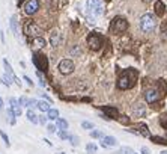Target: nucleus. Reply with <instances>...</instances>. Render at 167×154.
Masks as SVG:
<instances>
[{
  "instance_id": "f257e3e1",
  "label": "nucleus",
  "mask_w": 167,
  "mask_h": 154,
  "mask_svg": "<svg viewBox=\"0 0 167 154\" xmlns=\"http://www.w3.org/2000/svg\"><path fill=\"white\" fill-rule=\"evenodd\" d=\"M136 80H137V71L136 70H126L119 77L118 88L122 89V91H125V89H131L136 85Z\"/></svg>"
},
{
  "instance_id": "f03ea898",
  "label": "nucleus",
  "mask_w": 167,
  "mask_h": 154,
  "mask_svg": "<svg viewBox=\"0 0 167 154\" xmlns=\"http://www.w3.org/2000/svg\"><path fill=\"white\" fill-rule=\"evenodd\" d=\"M138 26H140V29H142V32L151 33V32L155 30V27H157V20H155V17H153L152 14L146 12V14H143L142 17H140Z\"/></svg>"
},
{
  "instance_id": "7ed1b4c3",
  "label": "nucleus",
  "mask_w": 167,
  "mask_h": 154,
  "mask_svg": "<svg viewBox=\"0 0 167 154\" xmlns=\"http://www.w3.org/2000/svg\"><path fill=\"white\" fill-rule=\"evenodd\" d=\"M86 9L89 14H92L95 17H99L104 14V5L102 0H87L86 2Z\"/></svg>"
},
{
  "instance_id": "20e7f679",
  "label": "nucleus",
  "mask_w": 167,
  "mask_h": 154,
  "mask_svg": "<svg viewBox=\"0 0 167 154\" xmlns=\"http://www.w3.org/2000/svg\"><path fill=\"white\" fill-rule=\"evenodd\" d=\"M23 32L27 35V36H32V38L41 36V33H42L41 27L35 21H26L24 23V27H23Z\"/></svg>"
},
{
  "instance_id": "39448f33",
  "label": "nucleus",
  "mask_w": 167,
  "mask_h": 154,
  "mask_svg": "<svg viewBox=\"0 0 167 154\" xmlns=\"http://www.w3.org/2000/svg\"><path fill=\"white\" fill-rule=\"evenodd\" d=\"M110 29H111V32H114V33H123V32L128 29V21H126L123 17H116V18L111 21Z\"/></svg>"
},
{
  "instance_id": "423d86ee",
  "label": "nucleus",
  "mask_w": 167,
  "mask_h": 154,
  "mask_svg": "<svg viewBox=\"0 0 167 154\" xmlns=\"http://www.w3.org/2000/svg\"><path fill=\"white\" fill-rule=\"evenodd\" d=\"M102 42H104V40H102V36L98 35V33H91L87 36V45L93 51H98L102 47Z\"/></svg>"
},
{
  "instance_id": "0eeeda50",
  "label": "nucleus",
  "mask_w": 167,
  "mask_h": 154,
  "mask_svg": "<svg viewBox=\"0 0 167 154\" xmlns=\"http://www.w3.org/2000/svg\"><path fill=\"white\" fill-rule=\"evenodd\" d=\"M33 63H35V67L39 70V71L47 73V70H48V59H47L45 55H42V53H35V55H33Z\"/></svg>"
},
{
  "instance_id": "6e6552de",
  "label": "nucleus",
  "mask_w": 167,
  "mask_h": 154,
  "mask_svg": "<svg viewBox=\"0 0 167 154\" xmlns=\"http://www.w3.org/2000/svg\"><path fill=\"white\" fill-rule=\"evenodd\" d=\"M59 71L62 74H71L74 71V62L71 59H62L59 63Z\"/></svg>"
},
{
  "instance_id": "1a4fd4ad",
  "label": "nucleus",
  "mask_w": 167,
  "mask_h": 154,
  "mask_svg": "<svg viewBox=\"0 0 167 154\" xmlns=\"http://www.w3.org/2000/svg\"><path fill=\"white\" fill-rule=\"evenodd\" d=\"M38 9H39V2H38V0H27V2L24 3V12L27 15L36 14Z\"/></svg>"
},
{
  "instance_id": "9d476101",
  "label": "nucleus",
  "mask_w": 167,
  "mask_h": 154,
  "mask_svg": "<svg viewBox=\"0 0 167 154\" xmlns=\"http://www.w3.org/2000/svg\"><path fill=\"white\" fill-rule=\"evenodd\" d=\"M145 100L149 104L158 101L160 100V91H157V89H148V91H145Z\"/></svg>"
},
{
  "instance_id": "9b49d317",
  "label": "nucleus",
  "mask_w": 167,
  "mask_h": 154,
  "mask_svg": "<svg viewBox=\"0 0 167 154\" xmlns=\"http://www.w3.org/2000/svg\"><path fill=\"white\" fill-rule=\"evenodd\" d=\"M101 145L104 148H113V147L118 145V140H116V137H113V136H104L101 139Z\"/></svg>"
},
{
  "instance_id": "f8f14e48",
  "label": "nucleus",
  "mask_w": 167,
  "mask_h": 154,
  "mask_svg": "<svg viewBox=\"0 0 167 154\" xmlns=\"http://www.w3.org/2000/svg\"><path fill=\"white\" fill-rule=\"evenodd\" d=\"M145 113H146V107L142 104V103H136V104L133 106V115H134L136 118L145 117Z\"/></svg>"
},
{
  "instance_id": "ddd939ff",
  "label": "nucleus",
  "mask_w": 167,
  "mask_h": 154,
  "mask_svg": "<svg viewBox=\"0 0 167 154\" xmlns=\"http://www.w3.org/2000/svg\"><path fill=\"white\" fill-rule=\"evenodd\" d=\"M9 103H11V109L14 110V113L17 115V117H20L21 115V104L18 103V100L17 98H11Z\"/></svg>"
},
{
  "instance_id": "4468645a",
  "label": "nucleus",
  "mask_w": 167,
  "mask_h": 154,
  "mask_svg": "<svg viewBox=\"0 0 167 154\" xmlns=\"http://www.w3.org/2000/svg\"><path fill=\"white\" fill-rule=\"evenodd\" d=\"M102 110H104V113H106V115H108L110 119L116 118L118 115H119L118 109H116V107H111V106H102Z\"/></svg>"
},
{
  "instance_id": "2eb2a0df",
  "label": "nucleus",
  "mask_w": 167,
  "mask_h": 154,
  "mask_svg": "<svg viewBox=\"0 0 167 154\" xmlns=\"http://www.w3.org/2000/svg\"><path fill=\"white\" fill-rule=\"evenodd\" d=\"M153 8H155V14H157L158 17H163V15L166 14V5L161 2V0H157V2H155V6H153Z\"/></svg>"
},
{
  "instance_id": "dca6fc26",
  "label": "nucleus",
  "mask_w": 167,
  "mask_h": 154,
  "mask_svg": "<svg viewBox=\"0 0 167 154\" xmlns=\"http://www.w3.org/2000/svg\"><path fill=\"white\" fill-rule=\"evenodd\" d=\"M136 128H138V133L142 135V136H145V137H151V132H149V128H148L146 124L140 122V124L136 125Z\"/></svg>"
},
{
  "instance_id": "f3484780",
  "label": "nucleus",
  "mask_w": 167,
  "mask_h": 154,
  "mask_svg": "<svg viewBox=\"0 0 167 154\" xmlns=\"http://www.w3.org/2000/svg\"><path fill=\"white\" fill-rule=\"evenodd\" d=\"M50 44L53 45V47H57L60 44V33L57 30L54 32H51V36H50Z\"/></svg>"
},
{
  "instance_id": "a211bd4d",
  "label": "nucleus",
  "mask_w": 167,
  "mask_h": 154,
  "mask_svg": "<svg viewBox=\"0 0 167 154\" xmlns=\"http://www.w3.org/2000/svg\"><path fill=\"white\" fill-rule=\"evenodd\" d=\"M9 23H11V29H12V32H14V36L18 38L20 33H18V21H17V17H15V15H12Z\"/></svg>"
},
{
  "instance_id": "6ab92c4d",
  "label": "nucleus",
  "mask_w": 167,
  "mask_h": 154,
  "mask_svg": "<svg viewBox=\"0 0 167 154\" xmlns=\"http://www.w3.org/2000/svg\"><path fill=\"white\" fill-rule=\"evenodd\" d=\"M3 67H5V70H6V73L14 79V82H15V79H17V76H15V73H14V70H12V67H11V63L8 62V59H3Z\"/></svg>"
},
{
  "instance_id": "aec40b11",
  "label": "nucleus",
  "mask_w": 167,
  "mask_h": 154,
  "mask_svg": "<svg viewBox=\"0 0 167 154\" xmlns=\"http://www.w3.org/2000/svg\"><path fill=\"white\" fill-rule=\"evenodd\" d=\"M26 115H27V119L30 121V122H33V124H36V122H39V117H38V115L33 112V109H29L27 110V113H26Z\"/></svg>"
},
{
  "instance_id": "412c9836",
  "label": "nucleus",
  "mask_w": 167,
  "mask_h": 154,
  "mask_svg": "<svg viewBox=\"0 0 167 154\" xmlns=\"http://www.w3.org/2000/svg\"><path fill=\"white\" fill-rule=\"evenodd\" d=\"M33 45L38 47V48H42V47L47 45V41L44 40L42 36H36V38H33Z\"/></svg>"
},
{
  "instance_id": "4be33fe9",
  "label": "nucleus",
  "mask_w": 167,
  "mask_h": 154,
  "mask_svg": "<svg viewBox=\"0 0 167 154\" xmlns=\"http://www.w3.org/2000/svg\"><path fill=\"white\" fill-rule=\"evenodd\" d=\"M47 117H48V119H51V121H56V119L59 118V110L54 109V107H50V110L47 112Z\"/></svg>"
},
{
  "instance_id": "5701e85b",
  "label": "nucleus",
  "mask_w": 167,
  "mask_h": 154,
  "mask_svg": "<svg viewBox=\"0 0 167 154\" xmlns=\"http://www.w3.org/2000/svg\"><path fill=\"white\" fill-rule=\"evenodd\" d=\"M56 125L59 127V130H68V121H65L63 118H57Z\"/></svg>"
},
{
  "instance_id": "b1692460",
  "label": "nucleus",
  "mask_w": 167,
  "mask_h": 154,
  "mask_svg": "<svg viewBox=\"0 0 167 154\" xmlns=\"http://www.w3.org/2000/svg\"><path fill=\"white\" fill-rule=\"evenodd\" d=\"M15 117H17V115L14 113V110H12V109L9 107V109H8V121H9V124H12V125H15V122H17Z\"/></svg>"
},
{
  "instance_id": "393cba45",
  "label": "nucleus",
  "mask_w": 167,
  "mask_h": 154,
  "mask_svg": "<svg viewBox=\"0 0 167 154\" xmlns=\"http://www.w3.org/2000/svg\"><path fill=\"white\" fill-rule=\"evenodd\" d=\"M38 109H39L41 112H48L50 110V104L47 101H39L38 103Z\"/></svg>"
},
{
  "instance_id": "a878e982",
  "label": "nucleus",
  "mask_w": 167,
  "mask_h": 154,
  "mask_svg": "<svg viewBox=\"0 0 167 154\" xmlns=\"http://www.w3.org/2000/svg\"><path fill=\"white\" fill-rule=\"evenodd\" d=\"M96 151H98V147L95 144H87L86 145V153L87 154H95Z\"/></svg>"
},
{
  "instance_id": "bb28decb",
  "label": "nucleus",
  "mask_w": 167,
  "mask_h": 154,
  "mask_svg": "<svg viewBox=\"0 0 167 154\" xmlns=\"http://www.w3.org/2000/svg\"><path fill=\"white\" fill-rule=\"evenodd\" d=\"M2 80H3V85H5V86H11V83H12V80H14V79H12L9 74H3Z\"/></svg>"
},
{
  "instance_id": "cd10ccee",
  "label": "nucleus",
  "mask_w": 167,
  "mask_h": 154,
  "mask_svg": "<svg viewBox=\"0 0 167 154\" xmlns=\"http://www.w3.org/2000/svg\"><path fill=\"white\" fill-rule=\"evenodd\" d=\"M118 154H136V153H134L130 147H122V148L119 150V153H118Z\"/></svg>"
},
{
  "instance_id": "c85d7f7f",
  "label": "nucleus",
  "mask_w": 167,
  "mask_h": 154,
  "mask_svg": "<svg viewBox=\"0 0 167 154\" xmlns=\"http://www.w3.org/2000/svg\"><path fill=\"white\" fill-rule=\"evenodd\" d=\"M91 136L95 137V139H102V137H104L102 132H99V130H92V132H91Z\"/></svg>"
},
{
  "instance_id": "c756f323",
  "label": "nucleus",
  "mask_w": 167,
  "mask_h": 154,
  "mask_svg": "<svg viewBox=\"0 0 167 154\" xmlns=\"http://www.w3.org/2000/svg\"><path fill=\"white\" fill-rule=\"evenodd\" d=\"M68 140H71V145H72V147H77V145H79V142H80L79 137H77V136H72V135H69Z\"/></svg>"
},
{
  "instance_id": "7c9ffc66",
  "label": "nucleus",
  "mask_w": 167,
  "mask_h": 154,
  "mask_svg": "<svg viewBox=\"0 0 167 154\" xmlns=\"http://www.w3.org/2000/svg\"><path fill=\"white\" fill-rule=\"evenodd\" d=\"M36 76H38V79H39V85H41L42 88H45V86H47V82H45V79L42 77L41 71H38V73H36Z\"/></svg>"
},
{
  "instance_id": "2f4dec72",
  "label": "nucleus",
  "mask_w": 167,
  "mask_h": 154,
  "mask_svg": "<svg viewBox=\"0 0 167 154\" xmlns=\"http://www.w3.org/2000/svg\"><path fill=\"white\" fill-rule=\"evenodd\" d=\"M57 136H59L60 139H63V140L69 137V135H68V132H66V130H59V132H57Z\"/></svg>"
},
{
  "instance_id": "473e14b6",
  "label": "nucleus",
  "mask_w": 167,
  "mask_h": 154,
  "mask_svg": "<svg viewBox=\"0 0 167 154\" xmlns=\"http://www.w3.org/2000/svg\"><path fill=\"white\" fill-rule=\"evenodd\" d=\"M29 101H30V100L26 98V97H21V98L18 100V103H20L21 106H24V107H29Z\"/></svg>"
},
{
  "instance_id": "72a5a7b5",
  "label": "nucleus",
  "mask_w": 167,
  "mask_h": 154,
  "mask_svg": "<svg viewBox=\"0 0 167 154\" xmlns=\"http://www.w3.org/2000/svg\"><path fill=\"white\" fill-rule=\"evenodd\" d=\"M81 127L86 128V130H92V128H93V124L89 122V121H83V122H81Z\"/></svg>"
},
{
  "instance_id": "f704fd0d",
  "label": "nucleus",
  "mask_w": 167,
  "mask_h": 154,
  "mask_svg": "<svg viewBox=\"0 0 167 154\" xmlns=\"http://www.w3.org/2000/svg\"><path fill=\"white\" fill-rule=\"evenodd\" d=\"M38 100H35V98H32L30 101H29V109H35V107H38Z\"/></svg>"
},
{
  "instance_id": "c9c22d12",
  "label": "nucleus",
  "mask_w": 167,
  "mask_h": 154,
  "mask_svg": "<svg viewBox=\"0 0 167 154\" xmlns=\"http://www.w3.org/2000/svg\"><path fill=\"white\" fill-rule=\"evenodd\" d=\"M0 136H2V139L5 140V144H6V145L9 147V137H8V135H6V133H5L3 130H0Z\"/></svg>"
},
{
  "instance_id": "e433bc0d",
  "label": "nucleus",
  "mask_w": 167,
  "mask_h": 154,
  "mask_svg": "<svg viewBox=\"0 0 167 154\" xmlns=\"http://www.w3.org/2000/svg\"><path fill=\"white\" fill-rule=\"evenodd\" d=\"M56 127H57V125H53V124H50V125L47 127V132H48V133H56Z\"/></svg>"
},
{
  "instance_id": "4c0bfd02",
  "label": "nucleus",
  "mask_w": 167,
  "mask_h": 154,
  "mask_svg": "<svg viewBox=\"0 0 167 154\" xmlns=\"http://www.w3.org/2000/svg\"><path fill=\"white\" fill-rule=\"evenodd\" d=\"M161 32L167 36V23H163V24H161Z\"/></svg>"
},
{
  "instance_id": "58836bf2",
  "label": "nucleus",
  "mask_w": 167,
  "mask_h": 154,
  "mask_svg": "<svg viewBox=\"0 0 167 154\" xmlns=\"http://www.w3.org/2000/svg\"><path fill=\"white\" fill-rule=\"evenodd\" d=\"M24 80L27 82V85H29V86H33V82L30 80V77H29V76H24Z\"/></svg>"
},
{
  "instance_id": "ea45409f",
  "label": "nucleus",
  "mask_w": 167,
  "mask_h": 154,
  "mask_svg": "<svg viewBox=\"0 0 167 154\" xmlns=\"http://www.w3.org/2000/svg\"><path fill=\"white\" fill-rule=\"evenodd\" d=\"M47 119H48V117H44V115H42V117H39V122H41V124H45Z\"/></svg>"
},
{
  "instance_id": "a19ab883",
  "label": "nucleus",
  "mask_w": 167,
  "mask_h": 154,
  "mask_svg": "<svg viewBox=\"0 0 167 154\" xmlns=\"http://www.w3.org/2000/svg\"><path fill=\"white\" fill-rule=\"evenodd\" d=\"M142 154H151V151H149V148H146V147H142Z\"/></svg>"
},
{
  "instance_id": "79ce46f5",
  "label": "nucleus",
  "mask_w": 167,
  "mask_h": 154,
  "mask_svg": "<svg viewBox=\"0 0 167 154\" xmlns=\"http://www.w3.org/2000/svg\"><path fill=\"white\" fill-rule=\"evenodd\" d=\"M41 95H42V98H44V100H47L48 103H51V98H50V97H48L47 94H41Z\"/></svg>"
},
{
  "instance_id": "37998d69",
  "label": "nucleus",
  "mask_w": 167,
  "mask_h": 154,
  "mask_svg": "<svg viewBox=\"0 0 167 154\" xmlns=\"http://www.w3.org/2000/svg\"><path fill=\"white\" fill-rule=\"evenodd\" d=\"M0 110H3V98L0 97Z\"/></svg>"
},
{
  "instance_id": "c03bdc74",
  "label": "nucleus",
  "mask_w": 167,
  "mask_h": 154,
  "mask_svg": "<svg viewBox=\"0 0 167 154\" xmlns=\"http://www.w3.org/2000/svg\"><path fill=\"white\" fill-rule=\"evenodd\" d=\"M0 40H2V42H5V35H3V32H0Z\"/></svg>"
},
{
  "instance_id": "a18cd8bd",
  "label": "nucleus",
  "mask_w": 167,
  "mask_h": 154,
  "mask_svg": "<svg viewBox=\"0 0 167 154\" xmlns=\"http://www.w3.org/2000/svg\"><path fill=\"white\" fill-rule=\"evenodd\" d=\"M23 2H24V0H18V6H20V5H23Z\"/></svg>"
},
{
  "instance_id": "49530a36",
  "label": "nucleus",
  "mask_w": 167,
  "mask_h": 154,
  "mask_svg": "<svg viewBox=\"0 0 167 154\" xmlns=\"http://www.w3.org/2000/svg\"><path fill=\"white\" fill-rule=\"evenodd\" d=\"M143 2H145V3H149V2H152V0H143Z\"/></svg>"
},
{
  "instance_id": "de8ad7c7",
  "label": "nucleus",
  "mask_w": 167,
  "mask_h": 154,
  "mask_svg": "<svg viewBox=\"0 0 167 154\" xmlns=\"http://www.w3.org/2000/svg\"><path fill=\"white\" fill-rule=\"evenodd\" d=\"M160 154H167V151H166V150H164V151H161V153H160Z\"/></svg>"
},
{
  "instance_id": "09e8293b",
  "label": "nucleus",
  "mask_w": 167,
  "mask_h": 154,
  "mask_svg": "<svg viewBox=\"0 0 167 154\" xmlns=\"http://www.w3.org/2000/svg\"><path fill=\"white\" fill-rule=\"evenodd\" d=\"M60 154H63V153H60Z\"/></svg>"
},
{
  "instance_id": "8fccbe9b",
  "label": "nucleus",
  "mask_w": 167,
  "mask_h": 154,
  "mask_svg": "<svg viewBox=\"0 0 167 154\" xmlns=\"http://www.w3.org/2000/svg\"><path fill=\"white\" fill-rule=\"evenodd\" d=\"M136 154H137V153H136Z\"/></svg>"
}]
</instances>
